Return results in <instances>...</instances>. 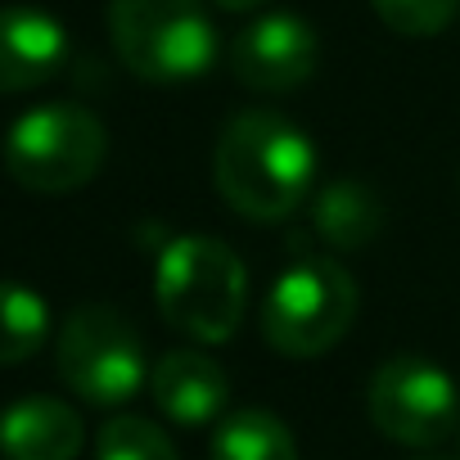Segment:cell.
I'll list each match as a JSON object with an SVG mask.
<instances>
[{"mask_svg": "<svg viewBox=\"0 0 460 460\" xmlns=\"http://www.w3.org/2000/svg\"><path fill=\"white\" fill-rule=\"evenodd\" d=\"M154 298L172 330L194 343H226L249 307V271L217 235H176L154 271Z\"/></svg>", "mask_w": 460, "mask_h": 460, "instance_id": "2", "label": "cell"}, {"mask_svg": "<svg viewBox=\"0 0 460 460\" xmlns=\"http://www.w3.org/2000/svg\"><path fill=\"white\" fill-rule=\"evenodd\" d=\"M109 154L104 122L82 104L28 109L5 136V172L32 194H68L95 181Z\"/></svg>", "mask_w": 460, "mask_h": 460, "instance_id": "5", "label": "cell"}, {"mask_svg": "<svg viewBox=\"0 0 460 460\" xmlns=\"http://www.w3.org/2000/svg\"><path fill=\"white\" fill-rule=\"evenodd\" d=\"M370 5L397 37H438L460 14V0H370Z\"/></svg>", "mask_w": 460, "mask_h": 460, "instance_id": "16", "label": "cell"}, {"mask_svg": "<svg viewBox=\"0 0 460 460\" xmlns=\"http://www.w3.org/2000/svg\"><path fill=\"white\" fill-rule=\"evenodd\" d=\"M321 64V41L307 19L298 14H262L253 19L235 46H230V73H235L249 91L262 95H285L298 91Z\"/></svg>", "mask_w": 460, "mask_h": 460, "instance_id": "8", "label": "cell"}, {"mask_svg": "<svg viewBox=\"0 0 460 460\" xmlns=\"http://www.w3.org/2000/svg\"><path fill=\"white\" fill-rule=\"evenodd\" d=\"M149 397L172 424L199 429V424H212L226 411L230 379L208 352L176 348V352L158 357V366L149 370Z\"/></svg>", "mask_w": 460, "mask_h": 460, "instance_id": "10", "label": "cell"}, {"mask_svg": "<svg viewBox=\"0 0 460 460\" xmlns=\"http://www.w3.org/2000/svg\"><path fill=\"white\" fill-rule=\"evenodd\" d=\"M312 230L334 253H357L384 230V203L361 181H330L312 199Z\"/></svg>", "mask_w": 460, "mask_h": 460, "instance_id": "12", "label": "cell"}, {"mask_svg": "<svg viewBox=\"0 0 460 460\" xmlns=\"http://www.w3.org/2000/svg\"><path fill=\"white\" fill-rule=\"evenodd\" d=\"M370 424L402 447H442L460 424V397L442 366L424 357H388L366 384Z\"/></svg>", "mask_w": 460, "mask_h": 460, "instance_id": "7", "label": "cell"}, {"mask_svg": "<svg viewBox=\"0 0 460 460\" xmlns=\"http://www.w3.org/2000/svg\"><path fill=\"white\" fill-rule=\"evenodd\" d=\"M68 59V32L37 5H0V95L46 86Z\"/></svg>", "mask_w": 460, "mask_h": 460, "instance_id": "9", "label": "cell"}, {"mask_svg": "<svg viewBox=\"0 0 460 460\" xmlns=\"http://www.w3.org/2000/svg\"><path fill=\"white\" fill-rule=\"evenodd\" d=\"M109 37L127 73L154 86L194 82L217 59L203 0H109Z\"/></svg>", "mask_w": 460, "mask_h": 460, "instance_id": "3", "label": "cell"}, {"mask_svg": "<svg viewBox=\"0 0 460 460\" xmlns=\"http://www.w3.org/2000/svg\"><path fill=\"white\" fill-rule=\"evenodd\" d=\"M82 442V415L59 397H23L0 415V456L5 460H77Z\"/></svg>", "mask_w": 460, "mask_h": 460, "instance_id": "11", "label": "cell"}, {"mask_svg": "<svg viewBox=\"0 0 460 460\" xmlns=\"http://www.w3.org/2000/svg\"><path fill=\"white\" fill-rule=\"evenodd\" d=\"M55 366L59 379L91 406H122L149 379L136 325L104 303H86L64 321L55 343Z\"/></svg>", "mask_w": 460, "mask_h": 460, "instance_id": "6", "label": "cell"}, {"mask_svg": "<svg viewBox=\"0 0 460 460\" xmlns=\"http://www.w3.org/2000/svg\"><path fill=\"white\" fill-rule=\"evenodd\" d=\"M217 194L249 221L294 217L316 185V149L298 122L271 109H249L226 122L212 149Z\"/></svg>", "mask_w": 460, "mask_h": 460, "instance_id": "1", "label": "cell"}, {"mask_svg": "<svg viewBox=\"0 0 460 460\" xmlns=\"http://www.w3.org/2000/svg\"><path fill=\"white\" fill-rule=\"evenodd\" d=\"M415 460H456V456H442V451H433V456H415Z\"/></svg>", "mask_w": 460, "mask_h": 460, "instance_id": "18", "label": "cell"}, {"mask_svg": "<svg viewBox=\"0 0 460 460\" xmlns=\"http://www.w3.org/2000/svg\"><path fill=\"white\" fill-rule=\"evenodd\" d=\"M208 460H298L294 433L271 411H235L212 433Z\"/></svg>", "mask_w": 460, "mask_h": 460, "instance_id": "13", "label": "cell"}, {"mask_svg": "<svg viewBox=\"0 0 460 460\" xmlns=\"http://www.w3.org/2000/svg\"><path fill=\"white\" fill-rule=\"evenodd\" d=\"M95 460H181L172 438L140 415H118L95 438Z\"/></svg>", "mask_w": 460, "mask_h": 460, "instance_id": "15", "label": "cell"}, {"mask_svg": "<svg viewBox=\"0 0 460 460\" xmlns=\"http://www.w3.org/2000/svg\"><path fill=\"white\" fill-rule=\"evenodd\" d=\"M50 334V307L41 294L0 280V366H19L41 352Z\"/></svg>", "mask_w": 460, "mask_h": 460, "instance_id": "14", "label": "cell"}, {"mask_svg": "<svg viewBox=\"0 0 460 460\" xmlns=\"http://www.w3.org/2000/svg\"><path fill=\"white\" fill-rule=\"evenodd\" d=\"M361 294L334 258H303L271 285L262 303V339L294 361L330 352L357 321Z\"/></svg>", "mask_w": 460, "mask_h": 460, "instance_id": "4", "label": "cell"}, {"mask_svg": "<svg viewBox=\"0 0 460 460\" xmlns=\"http://www.w3.org/2000/svg\"><path fill=\"white\" fill-rule=\"evenodd\" d=\"M217 10H226V14H249V10H262L267 0H212Z\"/></svg>", "mask_w": 460, "mask_h": 460, "instance_id": "17", "label": "cell"}]
</instances>
